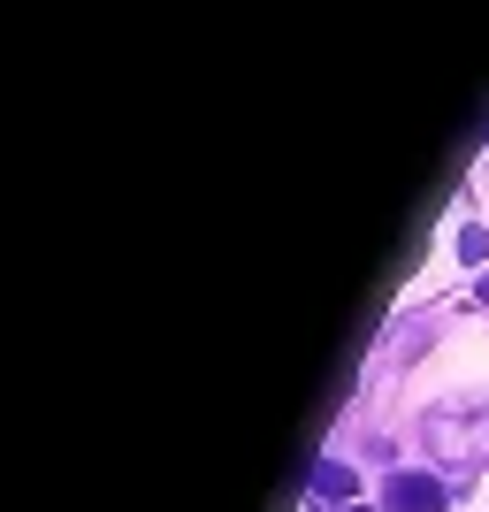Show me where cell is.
I'll list each match as a JSON object with an SVG mask.
<instances>
[{
	"mask_svg": "<svg viewBox=\"0 0 489 512\" xmlns=\"http://www.w3.org/2000/svg\"><path fill=\"white\" fill-rule=\"evenodd\" d=\"M383 512H451V490L436 474H398L383 490Z\"/></svg>",
	"mask_w": 489,
	"mask_h": 512,
	"instance_id": "obj_1",
	"label": "cell"
},
{
	"mask_svg": "<svg viewBox=\"0 0 489 512\" xmlns=\"http://www.w3.org/2000/svg\"><path fill=\"white\" fill-rule=\"evenodd\" d=\"M314 497L321 505H344V497H352V467H344V459H321L314 467Z\"/></svg>",
	"mask_w": 489,
	"mask_h": 512,
	"instance_id": "obj_2",
	"label": "cell"
},
{
	"mask_svg": "<svg viewBox=\"0 0 489 512\" xmlns=\"http://www.w3.org/2000/svg\"><path fill=\"white\" fill-rule=\"evenodd\" d=\"M459 260H467V268H482V260H489V230H459Z\"/></svg>",
	"mask_w": 489,
	"mask_h": 512,
	"instance_id": "obj_3",
	"label": "cell"
},
{
	"mask_svg": "<svg viewBox=\"0 0 489 512\" xmlns=\"http://www.w3.org/2000/svg\"><path fill=\"white\" fill-rule=\"evenodd\" d=\"M344 512H375V505H344Z\"/></svg>",
	"mask_w": 489,
	"mask_h": 512,
	"instance_id": "obj_4",
	"label": "cell"
}]
</instances>
